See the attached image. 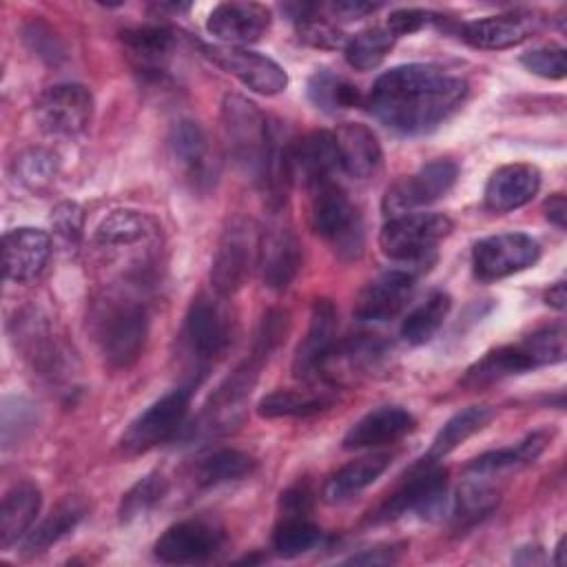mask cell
Returning <instances> with one entry per match:
<instances>
[{
	"instance_id": "39",
	"label": "cell",
	"mask_w": 567,
	"mask_h": 567,
	"mask_svg": "<svg viewBox=\"0 0 567 567\" xmlns=\"http://www.w3.org/2000/svg\"><path fill=\"white\" fill-rule=\"evenodd\" d=\"M321 540V529L308 516H286L281 514L272 532V549L281 558H295Z\"/></svg>"
},
{
	"instance_id": "38",
	"label": "cell",
	"mask_w": 567,
	"mask_h": 567,
	"mask_svg": "<svg viewBox=\"0 0 567 567\" xmlns=\"http://www.w3.org/2000/svg\"><path fill=\"white\" fill-rule=\"evenodd\" d=\"M332 396L326 392H299V390H275L266 394L259 405L257 414L264 419H279V416H310L326 408H330Z\"/></svg>"
},
{
	"instance_id": "7",
	"label": "cell",
	"mask_w": 567,
	"mask_h": 567,
	"mask_svg": "<svg viewBox=\"0 0 567 567\" xmlns=\"http://www.w3.org/2000/svg\"><path fill=\"white\" fill-rule=\"evenodd\" d=\"M257 244L259 230L244 217H235L224 228L210 264V286L217 297L226 299L241 290L257 266Z\"/></svg>"
},
{
	"instance_id": "4",
	"label": "cell",
	"mask_w": 567,
	"mask_h": 567,
	"mask_svg": "<svg viewBox=\"0 0 567 567\" xmlns=\"http://www.w3.org/2000/svg\"><path fill=\"white\" fill-rule=\"evenodd\" d=\"M95 248L111 259H126L128 275L142 277L155 248L162 244L159 221L142 210L120 208L111 210L93 233Z\"/></svg>"
},
{
	"instance_id": "6",
	"label": "cell",
	"mask_w": 567,
	"mask_h": 567,
	"mask_svg": "<svg viewBox=\"0 0 567 567\" xmlns=\"http://www.w3.org/2000/svg\"><path fill=\"white\" fill-rule=\"evenodd\" d=\"M452 233V219L443 213H405L390 217L379 235L381 252L392 261L421 264L432 259L436 246Z\"/></svg>"
},
{
	"instance_id": "16",
	"label": "cell",
	"mask_w": 567,
	"mask_h": 567,
	"mask_svg": "<svg viewBox=\"0 0 567 567\" xmlns=\"http://www.w3.org/2000/svg\"><path fill=\"white\" fill-rule=\"evenodd\" d=\"M224 547V532L202 518L171 525L155 540V558L166 565H199L215 558Z\"/></svg>"
},
{
	"instance_id": "53",
	"label": "cell",
	"mask_w": 567,
	"mask_h": 567,
	"mask_svg": "<svg viewBox=\"0 0 567 567\" xmlns=\"http://www.w3.org/2000/svg\"><path fill=\"white\" fill-rule=\"evenodd\" d=\"M379 4H372V2H363V0H339V2H332L328 4V11L332 16H339L343 20H357V18H363L372 11H377Z\"/></svg>"
},
{
	"instance_id": "20",
	"label": "cell",
	"mask_w": 567,
	"mask_h": 567,
	"mask_svg": "<svg viewBox=\"0 0 567 567\" xmlns=\"http://www.w3.org/2000/svg\"><path fill=\"white\" fill-rule=\"evenodd\" d=\"M51 257V237L31 226H20L2 237V270L9 281L27 284L40 277Z\"/></svg>"
},
{
	"instance_id": "45",
	"label": "cell",
	"mask_w": 567,
	"mask_h": 567,
	"mask_svg": "<svg viewBox=\"0 0 567 567\" xmlns=\"http://www.w3.org/2000/svg\"><path fill=\"white\" fill-rule=\"evenodd\" d=\"M286 332H288V312L281 308H270L259 321L250 357L264 363L270 357V352H275V348L286 339Z\"/></svg>"
},
{
	"instance_id": "51",
	"label": "cell",
	"mask_w": 567,
	"mask_h": 567,
	"mask_svg": "<svg viewBox=\"0 0 567 567\" xmlns=\"http://www.w3.org/2000/svg\"><path fill=\"white\" fill-rule=\"evenodd\" d=\"M279 507H281V514H286V516H308V512L312 507V492H310V487L299 483V485L286 489L281 494Z\"/></svg>"
},
{
	"instance_id": "56",
	"label": "cell",
	"mask_w": 567,
	"mask_h": 567,
	"mask_svg": "<svg viewBox=\"0 0 567 567\" xmlns=\"http://www.w3.org/2000/svg\"><path fill=\"white\" fill-rule=\"evenodd\" d=\"M516 565H540L545 563V554L540 547H520L514 556Z\"/></svg>"
},
{
	"instance_id": "55",
	"label": "cell",
	"mask_w": 567,
	"mask_h": 567,
	"mask_svg": "<svg viewBox=\"0 0 567 567\" xmlns=\"http://www.w3.org/2000/svg\"><path fill=\"white\" fill-rule=\"evenodd\" d=\"M545 301L547 306L556 308V310H565V303H567V292H565V281H556L547 292H545Z\"/></svg>"
},
{
	"instance_id": "18",
	"label": "cell",
	"mask_w": 567,
	"mask_h": 567,
	"mask_svg": "<svg viewBox=\"0 0 567 567\" xmlns=\"http://www.w3.org/2000/svg\"><path fill=\"white\" fill-rule=\"evenodd\" d=\"M184 337L197 361L210 363L221 357L230 343V321L219 301L208 295L195 297L186 312Z\"/></svg>"
},
{
	"instance_id": "11",
	"label": "cell",
	"mask_w": 567,
	"mask_h": 567,
	"mask_svg": "<svg viewBox=\"0 0 567 567\" xmlns=\"http://www.w3.org/2000/svg\"><path fill=\"white\" fill-rule=\"evenodd\" d=\"M188 408H190L188 388H179L164 394L126 427L120 441L122 450L126 454H142L157 447L159 443H166L184 425Z\"/></svg>"
},
{
	"instance_id": "32",
	"label": "cell",
	"mask_w": 567,
	"mask_h": 567,
	"mask_svg": "<svg viewBox=\"0 0 567 567\" xmlns=\"http://www.w3.org/2000/svg\"><path fill=\"white\" fill-rule=\"evenodd\" d=\"M494 416V408L489 405H467L461 412H456L454 416H450L443 427L436 432L427 454L423 456V461L427 463H436L443 456H447L452 450H456L463 441H467L472 434H476L478 430H483Z\"/></svg>"
},
{
	"instance_id": "46",
	"label": "cell",
	"mask_w": 567,
	"mask_h": 567,
	"mask_svg": "<svg viewBox=\"0 0 567 567\" xmlns=\"http://www.w3.org/2000/svg\"><path fill=\"white\" fill-rule=\"evenodd\" d=\"M520 64L532 71L534 75L547 78V80H563L567 73V60L563 47H538L520 55Z\"/></svg>"
},
{
	"instance_id": "49",
	"label": "cell",
	"mask_w": 567,
	"mask_h": 567,
	"mask_svg": "<svg viewBox=\"0 0 567 567\" xmlns=\"http://www.w3.org/2000/svg\"><path fill=\"white\" fill-rule=\"evenodd\" d=\"M82 221H84V215L75 202H60L51 215L53 230L66 246L78 244L82 235Z\"/></svg>"
},
{
	"instance_id": "57",
	"label": "cell",
	"mask_w": 567,
	"mask_h": 567,
	"mask_svg": "<svg viewBox=\"0 0 567 567\" xmlns=\"http://www.w3.org/2000/svg\"><path fill=\"white\" fill-rule=\"evenodd\" d=\"M554 554H556V556H554V563H556V565H563V563H565V536L558 540Z\"/></svg>"
},
{
	"instance_id": "52",
	"label": "cell",
	"mask_w": 567,
	"mask_h": 567,
	"mask_svg": "<svg viewBox=\"0 0 567 567\" xmlns=\"http://www.w3.org/2000/svg\"><path fill=\"white\" fill-rule=\"evenodd\" d=\"M401 549L396 545H377L370 549H361L359 554H352L346 563L348 565H392L399 560Z\"/></svg>"
},
{
	"instance_id": "14",
	"label": "cell",
	"mask_w": 567,
	"mask_h": 567,
	"mask_svg": "<svg viewBox=\"0 0 567 567\" xmlns=\"http://www.w3.org/2000/svg\"><path fill=\"white\" fill-rule=\"evenodd\" d=\"M447 472L434 463L423 461L416 472H412L377 509L374 520H394L408 512L421 516H434L445 505Z\"/></svg>"
},
{
	"instance_id": "24",
	"label": "cell",
	"mask_w": 567,
	"mask_h": 567,
	"mask_svg": "<svg viewBox=\"0 0 567 567\" xmlns=\"http://www.w3.org/2000/svg\"><path fill=\"white\" fill-rule=\"evenodd\" d=\"M540 188V171L534 164L514 162L498 166L485 184V206L492 213H509L529 204Z\"/></svg>"
},
{
	"instance_id": "22",
	"label": "cell",
	"mask_w": 567,
	"mask_h": 567,
	"mask_svg": "<svg viewBox=\"0 0 567 567\" xmlns=\"http://www.w3.org/2000/svg\"><path fill=\"white\" fill-rule=\"evenodd\" d=\"M414 290V275L408 270H388L370 279L354 301L359 321H388L396 317Z\"/></svg>"
},
{
	"instance_id": "48",
	"label": "cell",
	"mask_w": 567,
	"mask_h": 567,
	"mask_svg": "<svg viewBox=\"0 0 567 567\" xmlns=\"http://www.w3.org/2000/svg\"><path fill=\"white\" fill-rule=\"evenodd\" d=\"M297 35L303 44L315 49H341L348 42V38L337 27L321 20L319 16L297 22Z\"/></svg>"
},
{
	"instance_id": "25",
	"label": "cell",
	"mask_w": 567,
	"mask_h": 567,
	"mask_svg": "<svg viewBox=\"0 0 567 567\" xmlns=\"http://www.w3.org/2000/svg\"><path fill=\"white\" fill-rule=\"evenodd\" d=\"M261 361L248 357L241 365H237L210 394V401L204 410L206 425L210 430H228L241 416V405L250 396L257 377H259Z\"/></svg>"
},
{
	"instance_id": "8",
	"label": "cell",
	"mask_w": 567,
	"mask_h": 567,
	"mask_svg": "<svg viewBox=\"0 0 567 567\" xmlns=\"http://www.w3.org/2000/svg\"><path fill=\"white\" fill-rule=\"evenodd\" d=\"M95 102L84 84L62 82L44 89L35 104L33 117L42 133L53 137H75L84 133L93 120Z\"/></svg>"
},
{
	"instance_id": "40",
	"label": "cell",
	"mask_w": 567,
	"mask_h": 567,
	"mask_svg": "<svg viewBox=\"0 0 567 567\" xmlns=\"http://www.w3.org/2000/svg\"><path fill=\"white\" fill-rule=\"evenodd\" d=\"M392 44H394V35L385 27H372L348 38L343 47V55L352 69L370 71L385 60Z\"/></svg>"
},
{
	"instance_id": "17",
	"label": "cell",
	"mask_w": 567,
	"mask_h": 567,
	"mask_svg": "<svg viewBox=\"0 0 567 567\" xmlns=\"http://www.w3.org/2000/svg\"><path fill=\"white\" fill-rule=\"evenodd\" d=\"M337 310L332 301L317 299L310 312V326L299 341L292 359V374L301 381L323 377L337 352Z\"/></svg>"
},
{
	"instance_id": "35",
	"label": "cell",
	"mask_w": 567,
	"mask_h": 567,
	"mask_svg": "<svg viewBox=\"0 0 567 567\" xmlns=\"http://www.w3.org/2000/svg\"><path fill=\"white\" fill-rule=\"evenodd\" d=\"M547 443H549L547 432H534L516 445L492 450V452H485V454L476 456L474 461L467 463L465 470L474 476H487V474H494V472L523 467V465L536 461L540 456V452L547 447Z\"/></svg>"
},
{
	"instance_id": "3",
	"label": "cell",
	"mask_w": 567,
	"mask_h": 567,
	"mask_svg": "<svg viewBox=\"0 0 567 567\" xmlns=\"http://www.w3.org/2000/svg\"><path fill=\"white\" fill-rule=\"evenodd\" d=\"M148 339V312L137 299L113 297L95 312V341L113 370L131 368L144 352Z\"/></svg>"
},
{
	"instance_id": "31",
	"label": "cell",
	"mask_w": 567,
	"mask_h": 567,
	"mask_svg": "<svg viewBox=\"0 0 567 567\" xmlns=\"http://www.w3.org/2000/svg\"><path fill=\"white\" fill-rule=\"evenodd\" d=\"M84 516L86 503L78 496H66L47 514V518L29 529V534L22 538V554L35 556L47 551L51 545L71 534Z\"/></svg>"
},
{
	"instance_id": "26",
	"label": "cell",
	"mask_w": 567,
	"mask_h": 567,
	"mask_svg": "<svg viewBox=\"0 0 567 567\" xmlns=\"http://www.w3.org/2000/svg\"><path fill=\"white\" fill-rule=\"evenodd\" d=\"M416 427V419L399 405H381L361 416L343 436V450L392 445Z\"/></svg>"
},
{
	"instance_id": "10",
	"label": "cell",
	"mask_w": 567,
	"mask_h": 567,
	"mask_svg": "<svg viewBox=\"0 0 567 567\" xmlns=\"http://www.w3.org/2000/svg\"><path fill=\"white\" fill-rule=\"evenodd\" d=\"M168 157L175 175L193 190L208 193L219 175V164L213 155L204 128L195 120H179L168 133Z\"/></svg>"
},
{
	"instance_id": "43",
	"label": "cell",
	"mask_w": 567,
	"mask_h": 567,
	"mask_svg": "<svg viewBox=\"0 0 567 567\" xmlns=\"http://www.w3.org/2000/svg\"><path fill=\"white\" fill-rule=\"evenodd\" d=\"M166 478L159 472H151L142 476L124 496L120 503V520L122 523H133L142 516H146L166 494Z\"/></svg>"
},
{
	"instance_id": "37",
	"label": "cell",
	"mask_w": 567,
	"mask_h": 567,
	"mask_svg": "<svg viewBox=\"0 0 567 567\" xmlns=\"http://www.w3.org/2000/svg\"><path fill=\"white\" fill-rule=\"evenodd\" d=\"M308 97L317 109L326 113H337V111H346L361 104L359 89L346 78L334 75L328 69H319L310 75Z\"/></svg>"
},
{
	"instance_id": "29",
	"label": "cell",
	"mask_w": 567,
	"mask_h": 567,
	"mask_svg": "<svg viewBox=\"0 0 567 567\" xmlns=\"http://www.w3.org/2000/svg\"><path fill=\"white\" fill-rule=\"evenodd\" d=\"M42 505V492L31 481L16 483L2 498L0 507V547L9 549L22 540Z\"/></svg>"
},
{
	"instance_id": "44",
	"label": "cell",
	"mask_w": 567,
	"mask_h": 567,
	"mask_svg": "<svg viewBox=\"0 0 567 567\" xmlns=\"http://www.w3.org/2000/svg\"><path fill=\"white\" fill-rule=\"evenodd\" d=\"M523 348L527 350V354L532 357L534 365H554L565 361V323H549L543 326L538 330H534L532 334H527L523 341Z\"/></svg>"
},
{
	"instance_id": "9",
	"label": "cell",
	"mask_w": 567,
	"mask_h": 567,
	"mask_svg": "<svg viewBox=\"0 0 567 567\" xmlns=\"http://www.w3.org/2000/svg\"><path fill=\"white\" fill-rule=\"evenodd\" d=\"M301 266V244L284 215V206L270 208L266 226L259 230L257 268L261 279L272 290H284L292 284Z\"/></svg>"
},
{
	"instance_id": "5",
	"label": "cell",
	"mask_w": 567,
	"mask_h": 567,
	"mask_svg": "<svg viewBox=\"0 0 567 567\" xmlns=\"http://www.w3.org/2000/svg\"><path fill=\"white\" fill-rule=\"evenodd\" d=\"M312 190L310 224L312 230L332 244L334 252L343 259H354L363 248L361 215L350 202L348 193L334 182H323Z\"/></svg>"
},
{
	"instance_id": "28",
	"label": "cell",
	"mask_w": 567,
	"mask_h": 567,
	"mask_svg": "<svg viewBox=\"0 0 567 567\" xmlns=\"http://www.w3.org/2000/svg\"><path fill=\"white\" fill-rule=\"evenodd\" d=\"M334 142L339 153V166L350 177L365 179L379 171L383 159L381 144L365 124H341L334 131Z\"/></svg>"
},
{
	"instance_id": "12",
	"label": "cell",
	"mask_w": 567,
	"mask_h": 567,
	"mask_svg": "<svg viewBox=\"0 0 567 567\" xmlns=\"http://www.w3.org/2000/svg\"><path fill=\"white\" fill-rule=\"evenodd\" d=\"M540 257L538 241L527 233L483 237L472 248V268L481 281H496L532 268Z\"/></svg>"
},
{
	"instance_id": "27",
	"label": "cell",
	"mask_w": 567,
	"mask_h": 567,
	"mask_svg": "<svg viewBox=\"0 0 567 567\" xmlns=\"http://www.w3.org/2000/svg\"><path fill=\"white\" fill-rule=\"evenodd\" d=\"M126 58L144 78L159 80L168 73V62L175 51V33L168 27L148 24L122 31Z\"/></svg>"
},
{
	"instance_id": "21",
	"label": "cell",
	"mask_w": 567,
	"mask_h": 567,
	"mask_svg": "<svg viewBox=\"0 0 567 567\" xmlns=\"http://www.w3.org/2000/svg\"><path fill=\"white\" fill-rule=\"evenodd\" d=\"M272 22V13L266 4L259 2H221L217 4L208 20L206 29L228 47H241L257 42Z\"/></svg>"
},
{
	"instance_id": "2",
	"label": "cell",
	"mask_w": 567,
	"mask_h": 567,
	"mask_svg": "<svg viewBox=\"0 0 567 567\" xmlns=\"http://www.w3.org/2000/svg\"><path fill=\"white\" fill-rule=\"evenodd\" d=\"M221 137L237 168L266 193L268 208L284 206L290 184L288 144L259 106L244 95L228 93L221 102Z\"/></svg>"
},
{
	"instance_id": "42",
	"label": "cell",
	"mask_w": 567,
	"mask_h": 567,
	"mask_svg": "<svg viewBox=\"0 0 567 567\" xmlns=\"http://www.w3.org/2000/svg\"><path fill=\"white\" fill-rule=\"evenodd\" d=\"M60 162L49 148H27L16 157V177L33 193L47 190L58 177Z\"/></svg>"
},
{
	"instance_id": "15",
	"label": "cell",
	"mask_w": 567,
	"mask_h": 567,
	"mask_svg": "<svg viewBox=\"0 0 567 567\" xmlns=\"http://www.w3.org/2000/svg\"><path fill=\"white\" fill-rule=\"evenodd\" d=\"M202 51L213 64L255 93L277 95L288 86V73L268 55L228 44H202Z\"/></svg>"
},
{
	"instance_id": "54",
	"label": "cell",
	"mask_w": 567,
	"mask_h": 567,
	"mask_svg": "<svg viewBox=\"0 0 567 567\" xmlns=\"http://www.w3.org/2000/svg\"><path fill=\"white\" fill-rule=\"evenodd\" d=\"M545 217L560 230H565V221H567V202H565V195L560 193H554L545 199Z\"/></svg>"
},
{
	"instance_id": "47",
	"label": "cell",
	"mask_w": 567,
	"mask_h": 567,
	"mask_svg": "<svg viewBox=\"0 0 567 567\" xmlns=\"http://www.w3.org/2000/svg\"><path fill=\"white\" fill-rule=\"evenodd\" d=\"M35 421L33 405L20 396H4L2 401V441L4 445L16 443Z\"/></svg>"
},
{
	"instance_id": "33",
	"label": "cell",
	"mask_w": 567,
	"mask_h": 567,
	"mask_svg": "<svg viewBox=\"0 0 567 567\" xmlns=\"http://www.w3.org/2000/svg\"><path fill=\"white\" fill-rule=\"evenodd\" d=\"M534 361L527 354V350L523 348V343H512V346H503L496 348L492 352H487L483 359H478L472 368H467L463 383L467 385H485V383H494L501 381L505 377L512 374H523L527 370H534Z\"/></svg>"
},
{
	"instance_id": "1",
	"label": "cell",
	"mask_w": 567,
	"mask_h": 567,
	"mask_svg": "<svg viewBox=\"0 0 567 567\" xmlns=\"http://www.w3.org/2000/svg\"><path fill=\"white\" fill-rule=\"evenodd\" d=\"M467 82L436 64H399L381 73L365 100L388 128L421 135L445 122L465 100Z\"/></svg>"
},
{
	"instance_id": "34",
	"label": "cell",
	"mask_w": 567,
	"mask_h": 567,
	"mask_svg": "<svg viewBox=\"0 0 567 567\" xmlns=\"http://www.w3.org/2000/svg\"><path fill=\"white\" fill-rule=\"evenodd\" d=\"M255 465L257 461L250 454L235 447H219L199 458L193 476L199 487H217L250 476Z\"/></svg>"
},
{
	"instance_id": "36",
	"label": "cell",
	"mask_w": 567,
	"mask_h": 567,
	"mask_svg": "<svg viewBox=\"0 0 567 567\" xmlns=\"http://www.w3.org/2000/svg\"><path fill=\"white\" fill-rule=\"evenodd\" d=\"M452 299L447 292L436 290L432 292L423 303H419L401 323V337L410 346H423L427 343L439 328L443 326L445 317L450 315Z\"/></svg>"
},
{
	"instance_id": "50",
	"label": "cell",
	"mask_w": 567,
	"mask_h": 567,
	"mask_svg": "<svg viewBox=\"0 0 567 567\" xmlns=\"http://www.w3.org/2000/svg\"><path fill=\"white\" fill-rule=\"evenodd\" d=\"M436 20V13L427 9H396L388 16L385 29L399 38V35H412Z\"/></svg>"
},
{
	"instance_id": "13",
	"label": "cell",
	"mask_w": 567,
	"mask_h": 567,
	"mask_svg": "<svg viewBox=\"0 0 567 567\" xmlns=\"http://www.w3.org/2000/svg\"><path fill=\"white\" fill-rule=\"evenodd\" d=\"M458 166L452 159H434L416 173L396 179L383 195V213L390 217L412 213L441 199L456 182Z\"/></svg>"
},
{
	"instance_id": "19",
	"label": "cell",
	"mask_w": 567,
	"mask_h": 567,
	"mask_svg": "<svg viewBox=\"0 0 567 567\" xmlns=\"http://www.w3.org/2000/svg\"><path fill=\"white\" fill-rule=\"evenodd\" d=\"M339 168L337 142L330 131H312L288 144L290 179L297 177L308 188L330 182Z\"/></svg>"
},
{
	"instance_id": "30",
	"label": "cell",
	"mask_w": 567,
	"mask_h": 567,
	"mask_svg": "<svg viewBox=\"0 0 567 567\" xmlns=\"http://www.w3.org/2000/svg\"><path fill=\"white\" fill-rule=\"evenodd\" d=\"M390 463H392L390 454H370V456H361L357 461L346 463L343 467H339L334 474L328 476L321 489L323 501L332 505L350 501L352 496L370 487L390 467Z\"/></svg>"
},
{
	"instance_id": "23",
	"label": "cell",
	"mask_w": 567,
	"mask_h": 567,
	"mask_svg": "<svg viewBox=\"0 0 567 567\" xmlns=\"http://www.w3.org/2000/svg\"><path fill=\"white\" fill-rule=\"evenodd\" d=\"M538 29V18L525 11H509L478 18L461 27V38L474 49L501 51L525 42Z\"/></svg>"
},
{
	"instance_id": "41",
	"label": "cell",
	"mask_w": 567,
	"mask_h": 567,
	"mask_svg": "<svg viewBox=\"0 0 567 567\" xmlns=\"http://www.w3.org/2000/svg\"><path fill=\"white\" fill-rule=\"evenodd\" d=\"M498 505V492L485 483L467 481L458 494L454 505V525L458 529H467L489 516Z\"/></svg>"
}]
</instances>
